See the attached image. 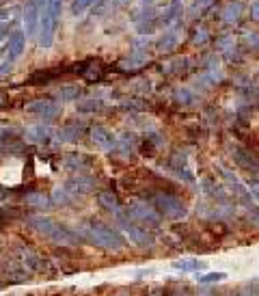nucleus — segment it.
Listing matches in <instances>:
<instances>
[{"instance_id":"nucleus-11","label":"nucleus","mask_w":259,"mask_h":296,"mask_svg":"<svg viewBox=\"0 0 259 296\" xmlns=\"http://www.w3.org/2000/svg\"><path fill=\"white\" fill-rule=\"evenodd\" d=\"M173 268L182 270V273H197V270L205 268V264L199 262V259H194V257H188V259H179V262H175Z\"/></svg>"},{"instance_id":"nucleus-4","label":"nucleus","mask_w":259,"mask_h":296,"mask_svg":"<svg viewBox=\"0 0 259 296\" xmlns=\"http://www.w3.org/2000/svg\"><path fill=\"white\" fill-rule=\"evenodd\" d=\"M24 48H26V35L22 28H18L4 39L2 48H0V65H13L22 57Z\"/></svg>"},{"instance_id":"nucleus-1","label":"nucleus","mask_w":259,"mask_h":296,"mask_svg":"<svg viewBox=\"0 0 259 296\" xmlns=\"http://www.w3.org/2000/svg\"><path fill=\"white\" fill-rule=\"evenodd\" d=\"M63 16V0H43L41 16H39V46L50 48L54 43V35L61 24Z\"/></svg>"},{"instance_id":"nucleus-16","label":"nucleus","mask_w":259,"mask_h":296,"mask_svg":"<svg viewBox=\"0 0 259 296\" xmlns=\"http://www.w3.org/2000/svg\"><path fill=\"white\" fill-rule=\"evenodd\" d=\"M0 218H2V214H0Z\"/></svg>"},{"instance_id":"nucleus-8","label":"nucleus","mask_w":259,"mask_h":296,"mask_svg":"<svg viewBox=\"0 0 259 296\" xmlns=\"http://www.w3.org/2000/svg\"><path fill=\"white\" fill-rule=\"evenodd\" d=\"M19 179H22V164L9 160L7 164L0 167V182L7 184V186H18Z\"/></svg>"},{"instance_id":"nucleus-15","label":"nucleus","mask_w":259,"mask_h":296,"mask_svg":"<svg viewBox=\"0 0 259 296\" xmlns=\"http://www.w3.org/2000/svg\"><path fill=\"white\" fill-rule=\"evenodd\" d=\"M248 188L253 190V195H255V197L259 199V184L257 182H253V179H248Z\"/></svg>"},{"instance_id":"nucleus-14","label":"nucleus","mask_w":259,"mask_h":296,"mask_svg":"<svg viewBox=\"0 0 259 296\" xmlns=\"http://www.w3.org/2000/svg\"><path fill=\"white\" fill-rule=\"evenodd\" d=\"M225 279H227V273H210V275L199 277V283L210 285V283H218V281H225Z\"/></svg>"},{"instance_id":"nucleus-10","label":"nucleus","mask_w":259,"mask_h":296,"mask_svg":"<svg viewBox=\"0 0 259 296\" xmlns=\"http://www.w3.org/2000/svg\"><path fill=\"white\" fill-rule=\"evenodd\" d=\"M158 203H160V208L168 214V217L177 218V217H184V212H186V208L182 205V201H177L175 197H166V195H164V197L158 199Z\"/></svg>"},{"instance_id":"nucleus-12","label":"nucleus","mask_w":259,"mask_h":296,"mask_svg":"<svg viewBox=\"0 0 259 296\" xmlns=\"http://www.w3.org/2000/svg\"><path fill=\"white\" fill-rule=\"evenodd\" d=\"M26 203L33 205V208L43 210V208H48V205H50V199L46 197V195H41V193H33V195H28V197H26Z\"/></svg>"},{"instance_id":"nucleus-2","label":"nucleus","mask_w":259,"mask_h":296,"mask_svg":"<svg viewBox=\"0 0 259 296\" xmlns=\"http://www.w3.org/2000/svg\"><path fill=\"white\" fill-rule=\"evenodd\" d=\"M28 225L39 232L41 236L50 238L52 242L61 244V247H67V244H74L76 242V236L72 234V229H67L65 225L56 223L52 217H43V214H37V217H31L28 218Z\"/></svg>"},{"instance_id":"nucleus-3","label":"nucleus","mask_w":259,"mask_h":296,"mask_svg":"<svg viewBox=\"0 0 259 296\" xmlns=\"http://www.w3.org/2000/svg\"><path fill=\"white\" fill-rule=\"evenodd\" d=\"M87 234L97 247H104V249H123V238L119 236L114 229H111L108 225L99 223V220H91L87 225Z\"/></svg>"},{"instance_id":"nucleus-13","label":"nucleus","mask_w":259,"mask_h":296,"mask_svg":"<svg viewBox=\"0 0 259 296\" xmlns=\"http://www.w3.org/2000/svg\"><path fill=\"white\" fill-rule=\"evenodd\" d=\"M97 2H99V0H74V2H72V13H74V16H82L89 7H93V4H97Z\"/></svg>"},{"instance_id":"nucleus-9","label":"nucleus","mask_w":259,"mask_h":296,"mask_svg":"<svg viewBox=\"0 0 259 296\" xmlns=\"http://www.w3.org/2000/svg\"><path fill=\"white\" fill-rule=\"evenodd\" d=\"M18 18V9H0V46L4 43V39L9 37V31H11L13 22Z\"/></svg>"},{"instance_id":"nucleus-6","label":"nucleus","mask_w":259,"mask_h":296,"mask_svg":"<svg viewBox=\"0 0 259 296\" xmlns=\"http://www.w3.org/2000/svg\"><path fill=\"white\" fill-rule=\"evenodd\" d=\"M91 140H93V145H95L97 149H102V152H111L114 145H117V138H114V134H112L108 128H104V125H93Z\"/></svg>"},{"instance_id":"nucleus-5","label":"nucleus","mask_w":259,"mask_h":296,"mask_svg":"<svg viewBox=\"0 0 259 296\" xmlns=\"http://www.w3.org/2000/svg\"><path fill=\"white\" fill-rule=\"evenodd\" d=\"M41 7H43V0H28L26 7H24V35H26V39L37 35Z\"/></svg>"},{"instance_id":"nucleus-7","label":"nucleus","mask_w":259,"mask_h":296,"mask_svg":"<svg viewBox=\"0 0 259 296\" xmlns=\"http://www.w3.org/2000/svg\"><path fill=\"white\" fill-rule=\"evenodd\" d=\"M26 113L39 115L43 119H52L58 115V106L54 102H50V99H35V102L26 104Z\"/></svg>"}]
</instances>
